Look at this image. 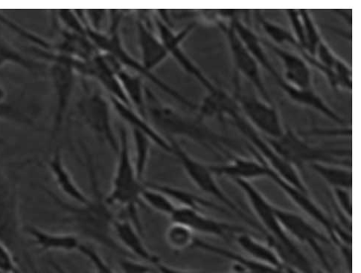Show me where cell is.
<instances>
[{
  "label": "cell",
  "mask_w": 361,
  "mask_h": 273,
  "mask_svg": "<svg viewBox=\"0 0 361 273\" xmlns=\"http://www.w3.org/2000/svg\"><path fill=\"white\" fill-rule=\"evenodd\" d=\"M23 231L39 250L46 252H78L82 245L75 234L51 233L32 225L24 227Z\"/></svg>",
  "instance_id": "cell-22"
},
{
  "label": "cell",
  "mask_w": 361,
  "mask_h": 273,
  "mask_svg": "<svg viewBox=\"0 0 361 273\" xmlns=\"http://www.w3.org/2000/svg\"><path fill=\"white\" fill-rule=\"evenodd\" d=\"M142 203L152 210L171 217L178 208L168 196L145 182L141 195Z\"/></svg>",
  "instance_id": "cell-34"
},
{
  "label": "cell",
  "mask_w": 361,
  "mask_h": 273,
  "mask_svg": "<svg viewBox=\"0 0 361 273\" xmlns=\"http://www.w3.org/2000/svg\"><path fill=\"white\" fill-rule=\"evenodd\" d=\"M78 252L85 256L94 267L90 273H116L94 249L82 243Z\"/></svg>",
  "instance_id": "cell-41"
},
{
  "label": "cell",
  "mask_w": 361,
  "mask_h": 273,
  "mask_svg": "<svg viewBox=\"0 0 361 273\" xmlns=\"http://www.w3.org/2000/svg\"><path fill=\"white\" fill-rule=\"evenodd\" d=\"M88 160L87 171L92 193L86 203H71L62 199L44 186L42 189L63 212V222L75 230L77 236L85 238L118 255L131 258L115 238L114 224L118 216L106 201L105 196H103L96 172Z\"/></svg>",
  "instance_id": "cell-1"
},
{
  "label": "cell",
  "mask_w": 361,
  "mask_h": 273,
  "mask_svg": "<svg viewBox=\"0 0 361 273\" xmlns=\"http://www.w3.org/2000/svg\"><path fill=\"white\" fill-rule=\"evenodd\" d=\"M310 167L332 189L352 190V167L326 165V163H313Z\"/></svg>",
  "instance_id": "cell-32"
},
{
  "label": "cell",
  "mask_w": 361,
  "mask_h": 273,
  "mask_svg": "<svg viewBox=\"0 0 361 273\" xmlns=\"http://www.w3.org/2000/svg\"><path fill=\"white\" fill-rule=\"evenodd\" d=\"M15 65L31 73L41 72L44 64L25 56L0 34V68L6 65Z\"/></svg>",
  "instance_id": "cell-33"
},
{
  "label": "cell",
  "mask_w": 361,
  "mask_h": 273,
  "mask_svg": "<svg viewBox=\"0 0 361 273\" xmlns=\"http://www.w3.org/2000/svg\"><path fill=\"white\" fill-rule=\"evenodd\" d=\"M334 198L342 212L351 220L353 215V201L351 190L333 189Z\"/></svg>",
  "instance_id": "cell-45"
},
{
  "label": "cell",
  "mask_w": 361,
  "mask_h": 273,
  "mask_svg": "<svg viewBox=\"0 0 361 273\" xmlns=\"http://www.w3.org/2000/svg\"><path fill=\"white\" fill-rule=\"evenodd\" d=\"M274 211L279 224L286 233L290 236L310 246L321 262L330 269L324 250L321 248L322 243H330V239L295 212L275 206Z\"/></svg>",
  "instance_id": "cell-16"
},
{
  "label": "cell",
  "mask_w": 361,
  "mask_h": 273,
  "mask_svg": "<svg viewBox=\"0 0 361 273\" xmlns=\"http://www.w3.org/2000/svg\"><path fill=\"white\" fill-rule=\"evenodd\" d=\"M133 140L135 145L133 165L139 179L145 182V174L149 165L152 142L145 134L135 129H133Z\"/></svg>",
  "instance_id": "cell-36"
},
{
  "label": "cell",
  "mask_w": 361,
  "mask_h": 273,
  "mask_svg": "<svg viewBox=\"0 0 361 273\" xmlns=\"http://www.w3.org/2000/svg\"><path fill=\"white\" fill-rule=\"evenodd\" d=\"M276 83L282 89L288 96L294 102L300 105L315 109L316 111L323 114L334 122L340 125L345 124L344 120L338 115L333 109L319 96L312 89H300L294 87L283 79L282 75H279L274 78Z\"/></svg>",
  "instance_id": "cell-25"
},
{
  "label": "cell",
  "mask_w": 361,
  "mask_h": 273,
  "mask_svg": "<svg viewBox=\"0 0 361 273\" xmlns=\"http://www.w3.org/2000/svg\"><path fill=\"white\" fill-rule=\"evenodd\" d=\"M145 106L147 119L166 139L180 136L191 140L214 154L232 159L231 150L235 145L210 129L204 119L197 114L186 115L164 104L148 87L145 88Z\"/></svg>",
  "instance_id": "cell-2"
},
{
  "label": "cell",
  "mask_w": 361,
  "mask_h": 273,
  "mask_svg": "<svg viewBox=\"0 0 361 273\" xmlns=\"http://www.w3.org/2000/svg\"><path fill=\"white\" fill-rule=\"evenodd\" d=\"M195 239V234L190 228L176 222H172L165 233L166 244L169 248L176 252L192 248Z\"/></svg>",
  "instance_id": "cell-35"
},
{
  "label": "cell",
  "mask_w": 361,
  "mask_h": 273,
  "mask_svg": "<svg viewBox=\"0 0 361 273\" xmlns=\"http://www.w3.org/2000/svg\"><path fill=\"white\" fill-rule=\"evenodd\" d=\"M332 72L336 77L337 89L338 87L351 91L353 89V72L351 68L339 58L333 67Z\"/></svg>",
  "instance_id": "cell-42"
},
{
  "label": "cell",
  "mask_w": 361,
  "mask_h": 273,
  "mask_svg": "<svg viewBox=\"0 0 361 273\" xmlns=\"http://www.w3.org/2000/svg\"><path fill=\"white\" fill-rule=\"evenodd\" d=\"M219 25L225 33L227 41H228L233 64L235 68V72L243 75L250 81V83L258 91L263 101L267 103L274 105L270 94L265 88L259 65L238 37L231 21L227 25L219 22Z\"/></svg>",
  "instance_id": "cell-14"
},
{
  "label": "cell",
  "mask_w": 361,
  "mask_h": 273,
  "mask_svg": "<svg viewBox=\"0 0 361 273\" xmlns=\"http://www.w3.org/2000/svg\"><path fill=\"white\" fill-rule=\"evenodd\" d=\"M314 58L320 65H322L327 70L331 72H332L333 67L338 59L324 39L318 45Z\"/></svg>",
  "instance_id": "cell-44"
},
{
  "label": "cell",
  "mask_w": 361,
  "mask_h": 273,
  "mask_svg": "<svg viewBox=\"0 0 361 273\" xmlns=\"http://www.w3.org/2000/svg\"><path fill=\"white\" fill-rule=\"evenodd\" d=\"M154 23L158 37L162 41L169 56L175 59L185 72L198 80L208 93L215 91L218 87L200 70L182 48L183 41L195 30L197 23H191L179 32H173L171 27L158 16L154 17Z\"/></svg>",
  "instance_id": "cell-11"
},
{
  "label": "cell",
  "mask_w": 361,
  "mask_h": 273,
  "mask_svg": "<svg viewBox=\"0 0 361 273\" xmlns=\"http://www.w3.org/2000/svg\"><path fill=\"white\" fill-rule=\"evenodd\" d=\"M192 248L222 256L236 263L250 273H286L283 268H277L246 258L235 252L218 247L216 245L195 239Z\"/></svg>",
  "instance_id": "cell-29"
},
{
  "label": "cell",
  "mask_w": 361,
  "mask_h": 273,
  "mask_svg": "<svg viewBox=\"0 0 361 273\" xmlns=\"http://www.w3.org/2000/svg\"><path fill=\"white\" fill-rule=\"evenodd\" d=\"M240 269H238V270L235 271V272H231V273H250L249 272L246 271L245 269H243V267H239L238 265H237Z\"/></svg>",
  "instance_id": "cell-50"
},
{
  "label": "cell",
  "mask_w": 361,
  "mask_h": 273,
  "mask_svg": "<svg viewBox=\"0 0 361 273\" xmlns=\"http://www.w3.org/2000/svg\"><path fill=\"white\" fill-rule=\"evenodd\" d=\"M240 109L234 98L219 87L208 93L197 110V115L203 119L216 117L222 122L225 117L231 118Z\"/></svg>",
  "instance_id": "cell-27"
},
{
  "label": "cell",
  "mask_w": 361,
  "mask_h": 273,
  "mask_svg": "<svg viewBox=\"0 0 361 273\" xmlns=\"http://www.w3.org/2000/svg\"><path fill=\"white\" fill-rule=\"evenodd\" d=\"M145 183L161 191V192L175 202L176 205L178 203V208H189L200 212H202V210L203 209H209L221 212H226L225 209L219 206V205L215 204L209 200L189 192V191L164 184Z\"/></svg>",
  "instance_id": "cell-30"
},
{
  "label": "cell",
  "mask_w": 361,
  "mask_h": 273,
  "mask_svg": "<svg viewBox=\"0 0 361 273\" xmlns=\"http://www.w3.org/2000/svg\"><path fill=\"white\" fill-rule=\"evenodd\" d=\"M299 12L304 25L305 51L310 56L314 57L316 49L324 39L321 37L310 13L305 9H300Z\"/></svg>",
  "instance_id": "cell-38"
},
{
  "label": "cell",
  "mask_w": 361,
  "mask_h": 273,
  "mask_svg": "<svg viewBox=\"0 0 361 273\" xmlns=\"http://www.w3.org/2000/svg\"><path fill=\"white\" fill-rule=\"evenodd\" d=\"M109 99L115 112L120 118L125 120L126 124L130 125L133 129L143 133L148 136L152 143L164 150L165 152L171 154L172 148L169 140L160 134L150 124L148 120L140 115L135 109L110 96V95H109Z\"/></svg>",
  "instance_id": "cell-23"
},
{
  "label": "cell",
  "mask_w": 361,
  "mask_h": 273,
  "mask_svg": "<svg viewBox=\"0 0 361 273\" xmlns=\"http://www.w3.org/2000/svg\"><path fill=\"white\" fill-rule=\"evenodd\" d=\"M109 25L108 30L105 32H95L87 27V35L92 43L95 45L100 52L109 54L127 70L148 79L158 88L169 94L171 97L188 107L191 110L196 111L197 108L196 104L185 98L180 92L171 88L152 72H147L140 61L139 62L132 57L131 54L125 48L118 32L120 21L123 18V13L121 11L118 13L117 11L114 10L109 11Z\"/></svg>",
  "instance_id": "cell-4"
},
{
  "label": "cell",
  "mask_w": 361,
  "mask_h": 273,
  "mask_svg": "<svg viewBox=\"0 0 361 273\" xmlns=\"http://www.w3.org/2000/svg\"><path fill=\"white\" fill-rule=\"evenodd\" d=\"M114 231L118 244L131 257L138 258L152 266L161 262L157 255L147 248L142 240V234L128 218L117 217L114 224Z\"/></svg>",
  "instance_id": "cell-19"
},
{
  "label": "cell",
  "mask_w": 361,
  "mask_h": 273,
  "mask_svg": "<svg viewBox=\"0 0 361 273\" xmlns=\"http://www.w3.org/2000/svg\"><path fill=\"white\" fill-rule=\"evenodd\" d=\"M110 58L114 71L131 106L147 119L145 106V87L142 77L127 70L111 56Z\"/></svg>",
  "instance_id": "cell-26"
},
{
  "label": "cell",
  "mask_w": 361,
  "mask_h": 273,
  "mask_svg": "<svg viewBox=\"0 0 361 273\" xmlns=\"http://www.w3.org/2000/svg\"><path fill=\"white\" fill-rule=\"evenodd\" d=\"M231 118L240 132L248 140L254 151L267 166L293 186L304 193H310L299 171L276 151L240 112H237Z\"/></svg>",
  "instance_id": "cell-8"
},
{
  "label": "cell",
  "mask_w": 361,
  "mask_h": 273,
  "mask_svg": "<svg viewBox=\"0 0 361 273\" xmlns=\"http://www.w3.org/2000/svg\"><path fill=\"white\" fill-rule=\"evenodd\" d=\"M49 265L52 269L54 270L56 273H69L61 265H59L55 261H50Z\"/></svg>",
  "instance_id": "cell-49"
},
{
  "label": "cell",
  "mask_w": 361,
  "mask_h": 273,
  "mask_svg": "<svg viewBox=\"0 0 361 273\" xmlns=\"http://www.w3.org/2000/svg\"><path fill=\"white\" fill-rule=\"evenodd\" d=\"M172 148L171 154L175 155L180 163L185 173L192 183L204 193L216 198L225 207L242 218L248 225L262 231L261 226L257 224L238 205L224 192L216 179V175L208 165L191 156L173 139H168Z\"/></svg>",
  "instance_id": "cell-7"
},
{
  "label": "cell",
  "mask_w": 361,
  "mask_h": 273,
  "mask_svg": "<svg viewBox=\"0 0 361 273\" xmlns=\"http://www.w3.org/2000/svg\"><path fill=\"white\" fill-rule=\"evenodd\" d=\"M276 151L298 171L313 163L352 167L351 150L326 148L306 142L296 132L285 130L280 138L271 139L263 136Z\"/></svg>",
  "instance_id": "cell-5"
},
{
  "label": "cell",
  "mask_w": 361,
  "mask_h": 273,
  "mask_svg": "<svg viewBox=\"0 0 361 273\" xmlns=\"http://www.w3.org/2000/svg\"><path fill=\"white\" fill-rule=\"evenodd\" d=\"M85 94L78 108L86 126L109 145L116 155L119 149V139L114 132L111 120V104L99 91L85 88Z\"/></svg>",
  "instance_id": "cell-10"
},
{
  "label": "cell",
  "mask_w": 361,
  "mask_h": 273,
  "mask_svg": "<svg viewBox=\"0 0 361 273\" xmlns=\"http://www.w3.org/2000/svg\"><path fill=\"white\" fill-rule=\"evenodd\" d=\"M49 77L56 100V110L53 126V135L60 131L73 98L76 73L69 65L51 63Z\"/></svg>",
  "instance_id": "cell-17"
},
{
  "label": "cell",
  "mask_w": 361,
  "mask_h": 273,
  "mask_svg": "<svg viewBox=\"0 0 361 273\" xmlns=\"http://www.w3.org/2000/svg\"><path fill=\"white\" fill-rule=\"evenodd\" d=\"M262 44L269 48L282 61L285 75L283 79L290 85L300 89H312L310 65L298 53L275 45L267 39H261Z\"/></svg>",
  "instance_id": "cell-18"
},
{
  "label": "cell",
  "mask_w": 361,
  "mask_h": 273,
  "mask_svg": "<svg viewBox=\"0 0 361 273\" xmlns=\"http://www.w3.org/2000/svg\"><path fill=\"white\" fill-rule=\"evenodd\" d=\"M0 270L11 273H23L14 255L0 242Z\"/></svg>",
  "instance_id": "cell-46"
},
{
  "label": "cell",
  "mask_w": 361,
  "mask_h": 273,
  "mask_svg": "<svg viewBox=\"0 0 361 273\" xmlns=\"http://www.w3.org/2000/svg\"><path fill=\"white\" fill-rule=\"evenodd\" d=\"M111 188L106 201L111 206L123 207L128 212V220L142 234V227L138 216V208L142 203L141 195L145 188L137 174L130 154L129 135L123 127L120 129L119 149Z\"/></svg>",
  "instance_id": "cell-3"
},
{
  "label": "cell",
  "mask_w": 361,
  "mask_h": 273,
  "mask_svg": "<svg viewBox=\"0 0 361 273\" xmlns=\"http://www.w3.org/2000/svg\"><path fill=\"white\" fill-rule=\"evenodd\" d=\"M6 89L0 86V119L7 121L20 122V124L30 125L31 120L24 115L16 103L8 99Z\"/></svg>",
  "instance_id": "cell-39"
},
{
  "label": "cell",
  "mask_w": 361,
  "mask_h": 273,
  "mask_svg": "<svg viewBox=\"0 0 361 273\" xmlns=\"http://www.w3.org/2000/svg\"><path fill=\"white\" fill-rule=\"evenodd\" d=\"M287 16L289 19L291 29L293 31V35L295 37L298 43L300 44L301 48L305 51V41L304 34V25L300 15L299 10L295 9H287Z\"/></svg>",
  "instance_id": "cell-43"
},
{
  "label": "cell",
  "mask_w": 361,
  "mask_h": 273,
  "mask_svg": "<svg viewBox=\"0 0 361 273\" xmlns=\"http://www.w3.org/2000/svg\"><path fill=\"white\" fill-rule=\"evenodd\" d=\"M235 32L242 42L255 58L258 64L262 66L264 70L269 72L272 77H276L279 73L272 64L270 58L267 56L265 50L263 49L262 39L254 32L247 24L236 16L231 19Z\"/></svg>",
  "instance_id": "cell-28"
},
{
  "label": "cell",
  "mask_w": 361,
  "mask_h": 273,
  "mask_svg": "<svg viewBox=\"0 0 361 273\" xmlns=\"http://www.w3.org/2000/svg\"><path fill=\"white\" fill-rule=\"evenodd\" d=\"M269 179L282 189L286 196L300 210L312 217L321 226L324 227L329 236L331 241L336 244L337 247L341 243L352 245L351 234H348L340 225L334 223L326 212L312 199L310 193H304L302 191L293 186L283 179L282 177H280L272 170Z\"/></svg>",
  "instance_id": "cell-12"
},
{
  "label": "cell",
  "mask_w": 361,
  "mask_h": 273,
  "mask_svg": "<svg viewBox=\"0 0 361 273\" xmlns=\"http://www.w3.org/2000/svg\"><path fill=\"white\" fill-rule=\"evenodd\" d=\"M234 240L254 260L277 268L284 267L280 258L269 244L259 242L247 233L238 234Z\"/></svg>",
  "instance_id": "cell-31"
},
{
  "label": "cell",
  "mask_w": 361,
  "mask_h": 273,
  "mask_svg": "<svg viewBox=\"0 0 361 273\" xmlns=\"http://www.w3.org/2000/svg\"><path fill=\"white\" fill-rule=\"evenodd\" d=\"M49 169L61 192L66 198L77 204H84L89 201L90 196L85 193L84 191L79 187L73 174L66 167L59 148L56 150L50 158Z\"/></svg>",
  "instance_id": "cell-24"
},
{
  "label": "cell",
  "mask_w": 361,
  "mask_h": 273,
  "mask_svg": "<svg viewBox=\"0 0 361 273\" xmlns=\"http://www.w3.org/2000/svg\"><path fill=\"white\" fill-rule=\"evenodd\" d=\"M57 19L63 26L64 30L80 34L87 35V26L83 18L78 10L61 9L56 13Z\"/></svg>",
  "instance_id": "cell-40"
},
{
  "label": "cell",
  "mask_w": 361,
  "mask_h": 273,
  "mask_svg": "<svg viewBox=\"0 0 361 273\" xmlns=\"http://www.w3.org/2000/svg\"><path fill=\"white\" fill-rule=\"evenodd\" d=\"M171 222L180 223L190 228L193 233L222 239L229 241L240 234L248 233L240 227L206 216L202 212L184 208H178L170 217Z\"/></svg>",
  "instance_id": "cell-15"
},
{
  "label": "cell",
  "mask_w": 361,
  "mask_h": 273,
  "mask_svg": "<svg viewBox=\"0 0 361 273\" xmlns=\"http://www.w3.org/2000/svg\"><path fill=\"white\" fill-rule=\"evenodd\" d=\"M234 182L243 191L253 212L257 216L267 242L283 245L295 243L279 224L274 211V205L250 182L234 180Z\"/></svg>",
  "instance_id": "cell-13"
},
{
  "label": "cell",
  "mask_w": 361,
  "mask_h": 273,
  "mask_svg": "<svg viewBox=\"0 0 361 273\" xmlns=\"http://www.w3.org/2000/svg\"><path fill=\"white\" fill-rule=\"evenodd\" d=\"M258 20L267 35L271 38V42L279 46L286 44L290 45L298 51V53L305 51L298 43L295 37L283 27L266 20L260 13H258Z\"/></svg>",
  "instance_id": "cell-37"
},
{
  "label": "cell",
  "mask_w": 361,
  "mask_h": 273,
  "mask_svg": "<svg viewBox=\"0 0 361 273\" xmlns=\"http://www.w3.org/2000/svg\"><path fill=\"white\" fill-rule=\"evenodd\" d=\"M159 273H202L195 270L185 269L171 267L159 262L154 266Z\"/></svg>",
  "instance_id": "cell-48"
},
{
  "label": "cell",
  "mask_w": 361,
  "mask_h": 273,
  "mask_svg": "<svg viewBox=\"0 0 361 273\" xmlns=\"http://www.w3.org/2000/svg\"><path fill=\"white\" fill-rule=\"evenodd\" d=\"M123 273H153L149 264L137 262L130 258H125L119 262Z\"/></svg>",
  "instance_id": "cell-47"
},
{
  "label": "cell",
  "mask_w": 361,
  "mask_h": 273,
  "mask_svg": "<svg viewBox=\"0 0 361 273\" xmlns=\"http://www.w3.org/2000/svg\"><path fill=\"white\" fill-rule=\"evenodd\" d=\"M233 98L240 113L263 136L271 139L280 138L285 132L282 120L274 105L267 103L251 94L245 93L240 86L239 75L235 72Z\"/></svg>",
  "instance_id": "cell-9"
},
{
  "label": "cell",
  "mask_w": 361,
  "mask_h": 273,
  "mask_svg": "<svg viewBox=\"0 0 361 273\" xmlns=\"http://www.w3.org/2000/svg\"><path fill=\"white\" fill-rule=\"evenodd\" d=\"M23 233L18 187L0 167V242L16 258L20 253L30 260L24 250Z\"/></svg>",
  "instance_id": "cell-6"
},
{
  "label": "cell",
  "mask_w": 361,
  "mask_h": 273,
  "mask_svg": "<svg viewBox=\"0 0 361 273\" xmlns=\"http://www.w3.org/2000/svg\"><path fill=\"white\" fill-rule=\"evenodd\" d=\"M137 26L140 63L147 72H152L167 59L169 54L162 41L149 28L148 23L140 18Z\"/></svg>",
  "instance_id": "cell-21"
},
{
  "label": "cell",
  "mask_w": 361,
  "mask_h": 273,
  "mask_svg": "<svg viewBox=\"0 0 361 273\" xmlns=\"http://www.w3.org/2000/svg\"><path fill=\"white\" fill-rule=\"evenodd\" d=\"M249 150L257 160L234 156L228 163L209 165V168L214 174L225 176L233 181L250 182L259 177H269L271 169L266 165L251 146H249Z\"/></svg>",
  "instance_id": "cell-20"
}]
</instances>
